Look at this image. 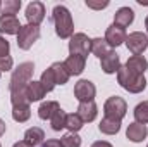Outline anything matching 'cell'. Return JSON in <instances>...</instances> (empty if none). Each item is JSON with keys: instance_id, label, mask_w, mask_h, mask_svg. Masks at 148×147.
Wrapping results in <instances>:
<instances>
[{"instance_id": "37", "label": "cell", "mask_w": 148, "mask_h": 147, "mask_svg": "<svg viewBox=\"0 0 148 147\" xmlns=\"http://www.w3.org/2000/svg\"><path fill=\"white\" fill-rule=\"evenodd\" d=\"M5 133V121L3 119H0V137Z\"/></svg>"}, {"instance_id": "29", "label": "cell", "mask_w": 148, "mask_h": 147, "mask_svg": "<svg viewBox=\"0 0 148 147\" xmlns=\"http://www.w3.org/2000/svg\"><path fill=\"white\" fill-rule=\"evenodd\" d=\"M60 144L62 147H81V139L77 133H66L62 139H60Z\"/></svg>"}, {"instance_id": "9", "label": "cell", "mask_w": 148, "mask_h": 147, "mask_svg": "<svg viewBox=\"0 0 148 147\" xmlns=\"http://www.w3.org/2000/svg\"><path fill=\"white\" fill-rule=\"evenodd\" d=\"M26 19H28V24L40 26V23L45 19V5L41 2H31L26 7Z\"/></svg>"}, {"instance_id": "13", "label": "cell", "mask_w": 148, "mask_h": 147, "mask_svg": "<svg viewBox=\"0 0 148 147\" xmlns=\"http://www.w3.org/2000/svg\"><path fill=\"white\" fill-rule=\"evenodd\" d=\"M64 64H66V68H67V71L71 76H79V74L84 71V64H86V57H83V55H69L66 61H64Z\"/></svg>"}, {"instance_id": "7", "label": "cell", "mask_w": 148, "mask_h": 147, "mask_svg": "<svg viewBox=\"0 0 148 147\" xmlns=\"http://www.w3.org/2000/svg\"><path fill=\"white\" fill-rule=\"evenodd\" d=\"M97 88L90 80H79L74 87V97L79 102H91L95 99Z\"/></svg>"}, {"instance_id": "23", "label": "cell", "mask_w": 148, "mask_h": 147, "mask_svg": "<svg viewBox=\"0 0 148 147\" xmlns=\"http://www.w3.org/2000/svg\"><path fill=\"white\" fill-rule=\"evenodd\" d=\"M29 116H31V107H29V104L12 106V118H14V121H17V123H24V121L29 119Z\"/></svg>"}, {"instance_id": "41", "label": "cell", "mask_w": 148, "mask_h": 147, "mask_svg": "<svg viewBox=\"0 0 148 147\" xmlns=\"http://www.w3.org/2000/svg\"><path fill=\"white\" fill-rule=\"evenodd\" d=\"M0 147H2V146H0Z\"/></svg>"}, {"instance_id": "31", "label": "cell", "mask_w": 148, "mask_h": 147, "mask_svg": "<svg viewBox=\"0 0 148 147\" xmlns=\"http://www.w3.org/2000/svg\"><path fill=\"white\" fill-rule=\"evenodd\" d=\"M9 52H10L9 42L3 37H0V57H9Z\"/></svg>"}, {"instance_id": "1", "label": "cell", "mask_w": 148, "mask_h": 147, "mask_svg": "<svg viewBox=\"0 0 148 147\" xmlns=\"http://www.w3.org/2000/svg\"><path fill=\"white\" fill-rule=\"evenodd\" d=\"M53 23H55V33L60 38H71L74 35L73 16L64 5L53 7Z\"/></svg>"}, {"instance_id": "3", "label": "cell", "mask_w": 148, "mask_h": 147, "mask_svg": "<svg viewBox=\"0 0 148 147\" xmlns=\"http://www.w3.org/2000/svg\"><path fill=\"white\" fill-rule=\"evenodd\" d=\"M117 81H119V85H121L124 90H127V92H131V94H140V92H143L145 87H147V80H145L143 74L131 73L126 66H124V68L121 66V69L117 71Z\"/></svg>"}, {"instance_id": "26", "label": "cell", "mask_w": 148, "mask_h": 147, "mask_svg": "<svg viewBox=\"0 0 148 147\" xmlns=\"http://www.w3.org/2000/svg\"><path fill=\"white\" fill-rule=\"evenodd\" d=\"M134 118H136V123H141V125L148 123V101L140 102L134 107Z\"/></svg>"}, {"instance_id": "15", "label": "cell", "mask_w": 148, "mask_h": 147, "mask_svg": "<svg viewBox=\"0 0 148 147\" xmlns=\"http://www.w3.org/2000/svg\"><path fill=\"white\" fill-rule=\"evenodd\" d=\"M77 114H79V118H81L84 123H91V121L97 118V114H98V107H97V104H95L93 101H91V102H79Z\"/></svg>"}, {"instance_id": "17", "label": "cell", "mask_w": 148, "mask_h": 147, "mask_svg": "<svg viewBox=\"0 0 148 147\" xmlns=\"http://www.w3.org/2000/svg\"><path fill=\"white\" fill-rule=\"evenodd\" d=\"M126 68L134 74H145V71L148 69V61L143 55H133L127 59Z\"/></svg>"}, {"instance_id": "2", "label": "cell", "mask_w": 148, "mask_h": 147, "mask_svg": "<svg viewBox=\"0 0 148 147\" xmlns=\"http://www.w3.org/2000/svg\"><path fill=\"white\" fill-rule=\"evenodd\" d=\"M33 73H35V64L33 62H23L19 64L10 76V92H23L26 87L33 81Z\"/></svg>"}, {"instance_id": "35", "label": "cell", "mask_w": 148, "mask_h": 147, "mask_svg": "<svg viewBox=\"0 0 148 147\" xmlns=\"http://www.w3.org/2000/svg\"><path fill=\"white\" fill-rule=\"evenodd\" d=\"M91 147H112V144L105 142V140H98V142H95Z\"/></svg>"}, {"instance_id": "30", "label": "cell", "mask_w": 148, "mask_h": 147, "mask_svg": "<svg viewBox=\"0 0 148 147\" xmlns=\"http://www.w3.org/2000/svg\"><path fill=\"white\" fill-rule=\"evenodd\" d=\"M21 9V0H7L5 3H2V14H12L16 16V12Z\"/></svg>"}, {"instance_id": "14", "label": "cell", "mask_w": 148, "mask_h": 147, "mask_svg": "<svg viewBox=\"0 0 148 147\" xmlns=\"http://www.w3.org/2000/svg\"><path fill=\"white\" fill-rule=\"evenodd\" d=\"M148 135V130H147V125H141V123H131L126 130V137L131 140V142H141L145 140Z\"/></svg>"}, {"instance_id": "40", "label": "cell", "mask_w": 148, "mask_h": 147, "mask_svg": "<svg viewBox=\"0 0 148 147\" xmlns=\"http://www.w3.org/2000/svg\"><path fill=\"white\" fill-rule=\"evenodd\" d=\"M0 73H2V71H0Z\"/></svg>"}, {"instance_id": "12", "label": "cell", "mask_w": 148, "mask_h": 147, "mask_svg": "<svg viewBox=\"0 0 148 147\" xmlns=\"http://www.w3.org/2000/svg\"><path fill=\"white\" fill-rule=\"evenodd\" d=\"M100 64H102V71L107 74L117 73L121 69V59L119 55L114 52V50H109L102 59H100Z\"/></svg>"}, {"instance_id": "4", "label": "cell", "mask_w": 148, "mask_h": 147, "mask_svg": "<svg viewBox=\"0 0 148 147\" xmlns=\"http://www.w3.org/2000/svg\"><path fill=\"white\" fill-rule=\"evenodd\" d=\"M38 38H40V26L26 24L17 33V47L21 50H29Z\"/></svg>"}, {"instance_id": "22", "label": "cell", "mask_w": 148, "mask_h": 147, "mask_svg": "<svg viewBox=\"0 0 148 147\" xmlns=\"http://www.w3.org/2000/svg\"><path fill=\"white\" fill-rule=\"evenodd\" d=\"M59 109H60L59 102H55V101H47V102H43V104L40 106L38 116H40L41 119H50Z\"/></svg>"}, {"instance_id": "21", "label": "cell", "mask_w": 148, "mask_h": 147, "mask_svg": "<svg viewBox=\"0 0 148 147\" xmlns=\"http://www.w3.org/2000/svg\"><path fill=\"white\" fill-rule=\"evenodd\" d=\"M43 139H45V132H43L41 128H38V126L29 128V130L24 133V140H26L29 146H33V147L43 144Z\"/></svg>"}, {"instance_id": "20", "label": "cell", "mask_w": 148, "mask_h": 147, "mask_svg": "<svg viewBox=\"0 0 148 147\" xmlns=\"http://www.w3.org/2000/svg\"><path fill=\"white\" fill-rule=\"evenodd\" d=\"M50 69L53 71V76H55L57 85H64V83H67V80L71 78V74H69V71H67V68H66L64 62H53V64L50 66Z\"/></svg>"}, {"instance_id": "11", "label": "cell", "mask_w": 148, "mask_h": 147, "mask_svg": "<svg viewBox=\"0 0 148 147\" xmlns=\"http://www.w3.org/2000/svg\"><path fill=\"white\" fill-rule=\"evenodd\" d=\"M126 30L117 26V24H110L107 28V33H105V42L109 43V47H119L121 43L126 42Z\"/></svg>"}, {"instance_id": "19", "label": "cell", "mask_w": 148, "mask_h": 147, "mask_svg": "<svg viewBox=\"0 0 148 147\" xmlns=\"http://www.w3.org/2000/svg\"><path fill=\"white\" fill-rule=\"evenodd\" d=\"M98 128H100V132L105 133V135H115V133H119V130H121V119L107 118V116H105V118L100 121Z\"/></svg>"}, {"instance_id": "5", "label": "cell", "mask_w": 148, "mask_h": 147, "mask_svg": "<svg viewBox=\"0 0 148 147\" xmlns=\"http://www.w3.org/2000/svg\"><path fill=\"white\" fill-rule=\"evenodd\" d=\"M103 112L107 118H115V119H122L127 112V104L122 97L114 95L110 99H107L105 106H103Z\"/></svg>"}, {"instance_id": "42", "label": "cell", "mask_w": 148, "mask_h": 147, "mask_svg": "<svg viewBox=\"0 0 148 147\" xmlns=\"http://www.w3.org/2000/svg\"><path fill=\"white\" fill-rule=\"evenodd\" d=\"M147 147H148V146H147Z\"/></svg>"}, {"instance_id": "39", "label": "cell", "mask_w": 148, "mask_h": 147, "mask_svg": "<svg viewBox=\"0 0 148 147\" xmlns=\"http://www.w3.org/2000/svg\"><path fill=\"white\" fill-rule=\"evenodd\" d=\"M0 9H2V2H0Z\"/></svg>"}, {"instance_id": "27", "label": "cell", "mask_w": 148, "mask_h": 147, "mask_svg": "<svg viewBox=\"0 0 148 147\" xmlns=\"http://www.w3.org/2000/svg\"><path fill=\"white\" fill-rule=\"evenodd\" d=\"M40 83L43 85V88L47 90V92H52L53 88H55V85H57V81H55V76H53V71L48 68L47 71H43L41 73V80H40Z\"/></svg>"}, {"instance_id": "16", "label": "cell", "mask_w": 148, "mask_h": 147, "mask_svg": "<svg viewBox=\"0 0 148 147\" xmlns=\"http://www.w3.org/2000/svg\"><path fill=\"white\" fill-rule=\"evenodd\" d=\"M133 21H134V10L129 7H121L114 16V24H117L121 28H127Z\"/></svg>"}, {"instance_id": "8", "label": "cell", "mask_w": 148, "mask_h": 147, "mask_svg": "<svg viewBox=\"0 0 148 147\" xmlns=\"http://www.w3.org/2000/svg\"><path fill=\"white\" fill-rule=\"evenodd\" d=\"M126 47L134 54V55H140V54H143L145 50H147L148 47V38L145 33H141V31H134V33H131V35H127L126 37Z\"/></svg>"}, {"instance_id": "28", "label": "cell", "mask_w": 148, "mask_h": 147, "mask_svg": "<svg viewBox=\"0 0 148 147\" xmlns=\"http://www.w3.org/2000/svg\"><path fill=\"white\" fill-rule=\"evenodd\" d=\"M66 118H67V114L64 112L62 109H59L52 118H50V123H52V130H55V132H60L62 128H66Z\"/></svg>"}, {"instance_id": "25", "label": "cell", "mask_w": 148, "mask_h": 147, "mask_svg": "<svg viewBox=\"0 0 148 147\" xmlns=\"http://www.w3.org/2000/svg\"><path fill=\"white\" fill-rule=\"evenodd\" d=\"M91 52L102 59L109 52V43L105 42V38H93L91 40Z\"/></svg>"}, {"instance_id": "10", "label": "cell", "mask_w": 148, "mask_h": 147, "mask_svg": "<svg viewBox=\"0 0 148 147\" xmlns=\"http://www.w3.org/2000/svg\"><path fill=\"white\" fill-rule=\"evenodd\" d=\"M21 23L16 16L12 14H2L0 16V33H5V35H17L19 30H21Z\"/></svg>"}, {"instance_id": "6", "label": "cell", "mask_w": 148, "mask_h": 147, "mask_svg": "<svg viewBox=\"0 0 148 147\" xmlns=\"http://www.w3.org/2000/svg\"><path fill=\"white\" fill-rule=\"evenodd\" d=\"M69 52L73 55H83L86 57L91 52V40L84 33H74L69 42Z\"/></svg>"}, {"instance_id": "18", "label": "cell", "mask_w": 148, "mask_h": 147, "mask_svg": "<svg viewBox=\"0 0 148 147\" xmlns=\"http://www.w3.org/2000/svg\"><path fill=\"white\" fill-rule=\"evenodd\" d=\"M24 94H26V97H28L29 102H36V101H41V99L47 95V90L43 88V85H41L40 81H35V80H33V81L26 87Z\"/></svg>"}, {"instance_id": "33", "label": "cell", "mask_w": 148, "mask_h": 147, "mask_svg": "<svg viewBox=\"0 0 148 147\" xmlns=\"http://www.w3.org/2000/svg\"><path fill=\"white\" fill-rule=\"evenodd\" d=\"M86 7L100 10V9H105V7H109V2H88V0H86Z\"/></svg>"}, {"instance_id": "32", "label": "cell", "mask_w": 148, "mask_h": 147, "mask_svg": "<svg viewBox=\"0 0 148 147\" xmlns=\"http://www.w3.org/2000/svg\"><path fill=\"white\" fill-rule=\"evenodd\" d=\"M12 57L9 55V57H0V71H9V69H12Z\"/></svg>"}, {"instance_id": "36", "label": "cell", "mask_w": 148, "mask_h": 147, "mask_svg": "<svg viewBox=\"0 0 148 147\" xmlns=\"http://www.w3.org/2000/svg\"><path fill=\"white\" fill-rule=\"evenodd\" d=\"M12 147H33V146H29L26 140H19V142H16V144H14Z\"/></svg>"}, {"instance_id": "24", "label": "cell", "mask_w": 148, "mask_h": 147, "mask_svg": "<svg viewBox=\"0 0 148 147\" xmlns=\"http://www.w3.org/2000/svg\"><path fill=\"white\" fill-rule=\"evenodd\" d=\"M83 125H84V121L79 118L77 112H71V114H67V118H66V128H67L71 133H77V132L83 128Z\"/></svg>"}, {"instance_id": "38", "label": "cell", "mask_w": 148, "mask_h": 147, "mask_svg": "<svg viewBox=\"0 0 148 147\" xmlns=\"http://www.w3.org/2000/svg\"><path fill=\"white\" fill-rule=\"evenodd\" d=\"M145 28H147V31H148V16H147V19H145Z\"/></svg>"}, {"instance_id": "34", "label": "cell", "mask_w": 148, "mask_h": 147, "mask_svg": "<svg viewBox=\"0 0 148 147\" xmlns=\"http://www.w3.org/2000/svg\"><path fill=\"white\" fill-rule=\"evenodd\" d=\"M41 147H62V144H60V140H57V139H50V140L43 142Z\"/></svg>"}]
</instances>
